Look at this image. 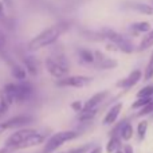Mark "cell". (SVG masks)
I'll use <instances>...</instances> for the list:
<instances>
[{
    "mask_svg": "<svg viewBox=\"0 0 153 153\" xmlns=\"http://www.w3.org/2000/svg\"><path fill=\"white\" fill-rule=\"evenodd\" d=\"M66 28V24L65 23H58L54 24V26L48 27V28L43 30L42 32L34 36L28 43V50L30 51H38L40 48H45L47 46L53 45L59 36L65 32Z\"/></svg>",
    "mask_w": 153,
    "mask_h": 153,
    "instance_id": "6da1fadb",
    "label": "cell"
},
{
    "mask_svg": "<svg viewBox=\"0 0 153 153\" xmlns=\"http://www.w3.org/2000/svg\"><path fill=\"white\" fill-rule=\"evenodd\" d=\"M79 136L78 132L75 130H63V132H58L55 134H53L50 138L47 140L45 148H43L42 153H53L55 152L58 148H61L63 144H66L67 141L75 140Z\"/></svg>",
    "mask_w": 153,
    "mask_h": 153,
    "instance_id": "7a4b0ae2",
    "label": "cell"
},
{
    "mask_svg": "<svg viewBox=\"0 0 153 153\" xmlns=\"http://www.w3.org/2000/svg\"><path fill=\"white\" fill-rule=\"evenodd\" d=\"M46 70H47V73L51 76L56 78L58 81L69 76V67H67L66 65L61 63L59 61H56V59H53V58L46 59Z\"/></svg>",
    "mask_w": 153,
    "mask_h": 153,
    "instance_id": "3957f363",
    "label": "cell"
},
{
    "mask_svg": "<svg viewBox=\"0 0 153 153\" xmlns=\"http://www.w3.org/2000/svg\"><path fill=\"white\" fill-rule=\"evenodd\" d=\"M35 133H36L35 129H19V130H16V132H13L12 134L5 140V146L18 149V146L20 145V144H23L27 138L34 136Z\"/></svg>",
    "mask_w": 153,
    "mask_h": 153,
    "instance_id": "277c9868",
    "label": "cell"
},
{
    "mask_svg": "<svg viewBox=\"0 0 153 153\" xmlns=\"http://www.w3.org/2000/svg\"><path fill=\"white\" fill-rule=\"evenodd\" d=\"M93 82L91 76L87 75H73V76H66L63 79H59L56 82V86L59 87H83L89 86Z\"/></svg>",
    "mask_w": 153,
    "mask_h": 153,
    "instance_id": "5b68a950",
    "label": "cell"
},
{
    "mask_svg": "<svg viewBox=\"0 0 153 153\" xmlns=\"http://www.w3.org/2000/svg\"><path fill=\"white\" fill-rule=\"evenodd\" d=\"M31 122H32V117L30 116H15L0 124V134L8 129H18V130L23 129L22 126H26V125L31 124Z\"/></svg>",
    "mask_w": 153,
    "mask_h": 153,
    "instance_id": "8992f818",
    "label": "cell"
},
{
    "mask_svg": "<svg viewBox=\"0 0 153 153\" xmlns=\"http://www.w3.org/2000/svg\"><path fill=\"white\" fill-rule=\"evenodd\" d=\"M94 65L101 70H111L118 66V62L116 59H111L109 56H106L102 51L95 50L94 51Z\"/></svg>",
    "mask_w": 153,
    "mask_h": 153,
    "instance_id": "52a82bcc",
    "label": "cell"
},
{
    "mask_svg": "<svg viewBox=\"0 0 153 153\" xmlns=\"http://www.w3.org/2000/svg\"><path fill=\"white\" fill-rule=\"evenodd\" d=\"M141 78H143V71H141L140 69H136V70H133L126 78H124V79L117 82V87H121V89H130V87H133L134 85H137Z\"/></svg>",
    "mask_w": 153,
    "mask_h": 153,
    "instance_id": "ba28073f",
    "label": "cell"
},
{
    "mask_svg": "<svg viewBox=\"0 0 153 153\" xmlns=\"http://www.w3.org/2000/svg\"><path fill=\"white\" fill-rule=\"evenodd\" d=\"M121 110H122V103L121 102H118V103H116V105H113L110 109L108 110V113H106V116L103 117V120H102V124L103 125H113L114 122L117 121V118H118V116H120V113H121Z\"/></svg>",
    "mask_w": 153,
    "mask_h": 153,
    "instance_id": "9c48e42d",
    "label": "cell"
},
{
    "mask_svg": "<svg viewBox=\"0 0 153 153\" xmlns=\"http://www.w3.org/2000/svg\"><path fill=\"white\" fill-rule=\"evenodd\" d=\"M108 94H109V91L108 90H105V91H98V93H95L93 97H90L89 100L85 102V110H90V109H97L98 106L102 103V101L105 100L106 97H108Z\"/></svg>",
    "mask_w": 153,
    "mask_h": 153,
    "instance_id": "30bf717a",
    "label": "cell"
},
{
    "mask_svg": "<svg viewBox=\"0 0 153 153\" xmlns=\"http://www.w3.org/2000/svg\"><path fill=\"white\" fill-rule=\"evenodd\" d=\"M46 141V137L43 134H39V133H35L34 136H31L30 138H27L23 144L18 146V149H26V148H32V146H36V145H40L42 143Z\"/></svg>",
    "mask_w": 153,
    "mask_h": 153,
    "instance_id": "8fae6325",
    "label": "cell"
},
{
    "mask_svg": "<svg viewBox=\"0 0 153 153\" xmlns=\"http://www.w3.org/2000/svg\"><path fill=\"white\" fill-rule=\"evenodd\" d=\"M128 5L133 11H137L143 15H153V7L149 4H145V3H128Z\"/></svg>",
    "mask_w": 153,
    "mask_h": 153,
    "instance_id": "7c38bea8",
    "label": "cell"
},
{
    "mask_svg": "<svg viewBox=\"0 0 153 153\" xmlns=\"http://www.w3.org/2000/svg\"><path fill=\"white\" fill-rule=\"evenodd\" d=\"M133 133H134V130H133L132 124L125 121L124 125H122V128H121V130H120V138L124 141H129V140H132Z\"/></svg>",
    "mask_w": 153,
    "mask_h": 153,
    "instance_id": "4fadbf2b",
    "label": "cell"
},
{
    "mask_svg": "<svg viewBox=\"0 0 153 153\" xmlns=\"http://www.w3.org/2000/svg\"><path fill=\"white\" fill-rule=\"evenodd\" d=\"M11 73H12V76L15 79H18L19 82H24V79L27 78V70L24 69L20 65H12V69H11Z\"/></svg>",
    "mask_w": 153,
    "mask_h": 153,
    "instance_id": "5bb4252c",
    "label": "cell"
},
{
    "mask_svg": "<svg viewBox=\"0 0 153 153\" xmlns=\"http://www.w3.org/2000/svg\"><path fill=\"white\" fill-rule=\"evenodd\" d=\"M121 148V138L118 136L116 137H110L106 144V153H116Z\"/></svg>",
    "mask_w": 153,
    "mask_h": 153,
    "instance_id": "9a60e30c",
    "label": "cell"
},
{
    "mask_svg": "<svg viewBox=\"0 0 153 153\" xmlns=\"http://www.w3.org/2000/svg\"><path fill=\"white\" fill-rule=\"evenodd\" d=\"M152 46H153V28H152L151 32H148V34H146L145 36L141 39V42H140V45H138L137 50L138 51H145V50H148V48H151Z\"/></svg>",
    "mask_w": 153,
    "mask_h": 153,
    "instance_id": "2e32d148",
    "label": "cell"
},
{
    "mask_svg": "<svg viewBox=\"0 0 153 153\" xmlns=\"http://www.w3.org/2000/svg\"><path fill=\"white\" fill-rule=\"evenodd\" d=\"M130 28L134 30L136 32H144V34H148L152 31V26L149 22H136L130 26Z\"/></svg>",
    "mask_w": 153,
    "mask_h": 153,
    "instance_id": "e0dca14e",
    "label": "cell"
},
{
    "mask_svg": "<svg viewBox=\"0 0 153 153\" xmlns=\"http://www.w3.org/2000/svg\"><path fill=\"white\" fill-rule=\"evenodd\" d=\"M98 113V109H90V110H82L81 113L78 114V120L82 122H86V121H91V120L95 118Z\"/></svg>",
    "mask_w": 153,
    "mask_h": 153,
    "instance_id": "ac0fdd59",
    "label": "cell"
},
{
    "mask_svg": "<svg viewBox=\"0 0 153 153\" xmlns=\"http://www.w3.org/2000/svg\"><path fill=\"white\" fill-rule=\"evenodd\" d=\"M79 56L85 63H94V53L87 48H81L79 50Z\"/></svg>",
    "mask_w": 153,
    "mask_h": 153,
    "instance_id": "d6986e66",
    "label": "cell"
},
{
    "mask_svg": "<svg viewBox=\"0 0 153 153\" xmlns=\"http://www.w3.org/2000/svg\"><path fill=\"white\" fill-rule=\"evenodd\" d=\"M146 132H148V121L146 120H143V121L138 122L137 125V136H138V140L143 141L146 136Z\"/></svg>",
    "mask_w": 153,
    "mask_h": 153,
    "instance_id": "ffe728a7",
    "label": "cell"
},
{
    "mask_svg": "<svg viewBox=\"0 0 153 153\" xmlns=\"http://www.w3.org/2000/svg\"><path fill=\"white\" fill-rule=\"evenodd\" d=\"M12 103L13 102L7 97V95H5V93H4V97H3V100L0 101V117L4 116V114L7 113L8 109H10V106L12 105Z\"/></svg>",
    "mask_w": 153,
    "mask_h": 153,
    "instance_id": "44dd1931",
    "label": "cell"
},
{
    "mask_svg": "<svg viewBox=\"0 0 153 153\" xmlns=\"http://www.w3.org/2000/svg\"><path fill=\"white\" fill-rule=\"evenodd\" d=\"M152 97H153V86H151V85L144 86L137 93V98H152Z\"/></svg>",
    "mask_w": 153,
    "mask_h": 153,
    "instance_id": "7402d4cb",
    "label": "cell"
},
{
    "mask_svg": "<svg viewBox=\"0 0 153 153\" xmlns=\"http://www.w3.org/2000/svg\"><path fill=\"white\" fill-rule=\"evenodd\" d=\"M153 101V98H137V100L134 101V102L132 103V109H143L145 108L146 105H149Z\"/></svg>",
    "mask_w": 153,
    "mask_h": 153,
    "instance_id": "603a6c76",
    "label": "cell"
},
{
    "mask_svg": "<svg viewBox=\"0 0 153 153\" xmlns=\"http://www.w3.org/2000/svg\"><path fill=\"white\" fill-rule=\"evenodd\" d=\"M117 47H118V50L121 51V53H125V54H132L133 50H134V48H133V45L128 39H125L124 42H121Z\"/></svg>",
    "mask_w": 153,
    "mask_h": 153,
    "instance_id": "cb8c5ba5",
    "label": "cell"
},
{
    "mask_svg": "<svg viewBox=\"0 0 153 153\" xmlns=\"http://www.w3.org/2000/svg\"><path fill=\"white\" fill-rule=\"evenodd\" d=\"M153 78V53L151 55V59H149L148 65L145 67V71H144V79L145 81H149V79Z\"/></svg>",
    "mask_w": 153,
    "mask_h": 153,
    "instance_id": "d4e9b609",
    "label": "cell"
},
{
    "mask_svg": "<svg viewBox=\"0 0 153 153\" xmlns=\"http://www.w3.org/2000/svg\"><path fill=\"white\" fill-rule=\"evenodd\" d=\"M70 108H71L74 111L81 113V111L83 110V108H85V103L82 102V101H73V102L70 103Z\"/></svg>",
    "mask_w": 153,
    "mask_h": 153,
    "instance_id": "484cf974",
    "label": "cell"
},
{
    "mask_svg": "<svg viewBox=\"0 0 153 153\" xmlns=\"http://www.w3.org/2000/svg\"><path fill=\"white\" fill-rule=\"evenodd\" d=\"M148 114H153V101L149 105H146L145 108H143L140 110V113H138V116L143 117V116H148Z\"/></svg>",
    "mask_w": 153,
    "mask_h": 153,
    "instance_id": "4316f807",
    "label": "cell"
},
{
    "mask_svg": "<svg viewBox=\"0 0 153 153\" xmlns=\"http://www.w3.org/2000/svg\"><path fill=\"white\" fill-rule=\"evenodd\" d=\"M26 66H27V71H30V74L36 75V67H35L34 61H31V59H26Z\"/></svg>",
    "mask_w": 153,
    "mask_h": 153,
    "instance_id": "83f0119b",
    "label": "cell"
},
{
    "mask_svg": "<svg viewBox=\"0 0 153 153\" xmlns=\"http://www.w3.org/2000/svg\"><path fill=\"white\" fill-rule=\"evenodd\" d=\"M90 145H83V146H78V148H74V149H70L69 152L66 153H86L89 151Z\"/></svg>",
    "mask_w": 153,
    "mask_h": 153,
    "instance_id": "f1b7e54d",
    "label": "cell"
},
{
    "mask_svg": "<svg viewBox=\"0 0 153 153\" xmlns=\"http://www.w3.org/2000/svg\"><path fill=\"white\" fill-rule=\"evenodd\" d=\"M5 19V12H4V4L3 1L0 0V22H4Z\"/></svg>",
    "mask_w": 153,
    "mask_h": 153,
    "instance_id": "f546056e",
    "label": "cell"
},
{
    "mask_svg": "<svg viewBox=\"0 0 153 153\" xmlns=\"http://www.w3.org/2000/svg\"><path fill=\"white\" fill-rule=\"evenodd\" d=\"M124 153H134V151H133V146L129 145V144H126V145L124 146Z\"/></svg>",
    "mask_w": 153,
    "mask_h": 153,
    "instance_id": "4dcf8cb0",
    "label": "cell"
},
{
    "mask_svg": "<svg viewBox=\"0 0 153 153\" xmlns=\"http://www.w3.org/2000/svg\"><path fill=\"white\" fill-rule=\"evenodd\" d=\"M3 50H4V36L0 32V54H3Z\"/></svg>",
    "mask_w": 153,
    "mask_h": 153,
    "instance_id": "1f68e13d",
    "label": "cell"
},
{
    "mask_svg": "<svg viewBox=\"0 0 153 153\" xmlns=\"http://www.w3.org/2000/svg\"><path fill=\"white\" fill-rule=\"evenodd\" d=\"M13 151H16V149H13V148H8V146H4V148L0 149V153H11V152H13Z\"/></svg>",
    "mask_w": 153,
    "mask_h": 153,
    "instance_id": "d6a6232c",
    "label": "cell"
},
{
    "mask_svg": "<svg viewBox=\"0 0 153 153\" xmlns=\"http://www.w3.org/2000/svg\"><path fill=\"white\" fill-rule=\"evenodd\" d=\"M90 153H102V148L101 146H95V148H93Z\"/></svg>",
    "mask_w": 153,
    "mask_h": 153,
    "instance_id": "836d02e7",
    "label": "cell"
},
{
    "mask_svg": "<svg viewBox=\"0 0 153 153\" xmlns=\"http://www.w3.org/2000/svg\"><path fill=\"white\" fill-rule=\"evenodd\" d=\"M3 97H4V91H3V90H0V101L3 100Z\"/></svg>",
    "mask_w": 153,
    "mask_h": 153,
    "instance_id": "e575fe53",
    "label": "cell"
},
{
    "mask_svg": "<svg viewBox=\"0 0 153 153\" xmlns=\"http://www.w3.org/2000/svg\"><path fill=\"white\" fill-rule=\"evenodd\" d=\"M116 153H124V151H121V149H120V151H117Z\"/></svg>",
    "mask_w": 153,
    "mask_h": 153,
    "instance_id": "d590c367",
    "label": "cell"
}]
</instances>
